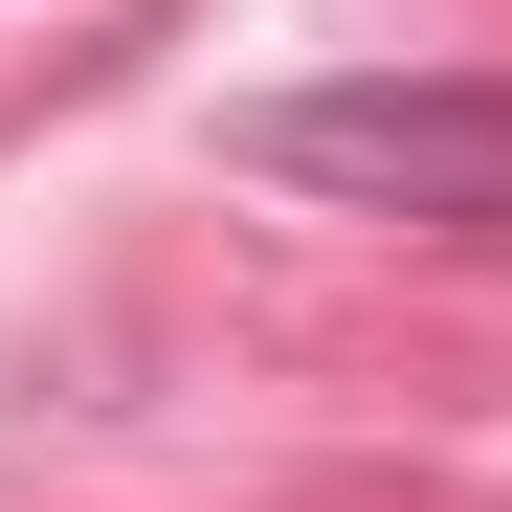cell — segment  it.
Listing matches in <instances>:
<instances>
[{"instance_id":"obj_1","label":"cell","mask_w":512,"mask_h":512,"mask_svg":"<svg viewBox=\"0 0 512 512\" xmlns=\"http://www.w3.org/2000/svg\"><path fill=\"white\" fill-rule=\"evenodd\" d=\"M223 156L401 245H512V67H334V90L223 112Z\"/></svg>"}]
</instances>
